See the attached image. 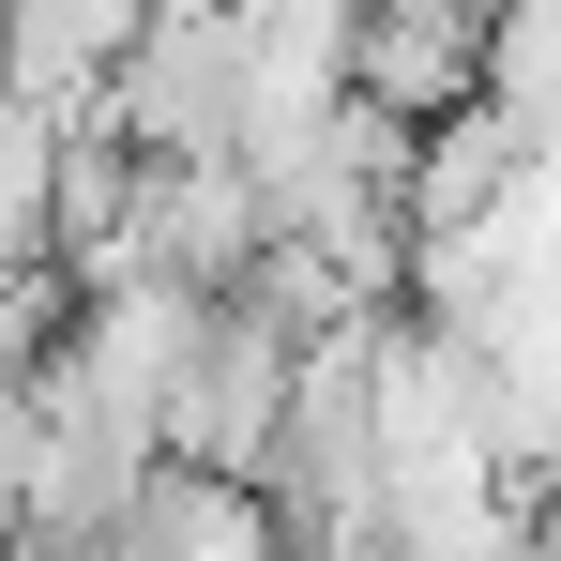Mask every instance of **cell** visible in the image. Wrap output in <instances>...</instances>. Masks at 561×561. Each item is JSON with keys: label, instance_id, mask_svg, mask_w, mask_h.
Wrapping results in <instances>:
<instances>
[{"label": "cell", "instance_id": "cell-2", "mask_svg": "<svg viewBox=\"0 0 561 561\" xmlns=\"http://www.w3.org/2000/svg\"><path fill=\"white\" fill-rule=\"evenodd\" d=\"M152 15L168 0H15V92L31 106H61V122H106V77L152 46Z\"/></svg>", "mask_w": 561, "mask_h": 561}, {"label": "cell", "instance_id": "cell-1", "mask_svg": "<svg viewBox=\"0 0 561 561\" xmlns=\"http://www.w3.org/2000/svg\"><path fill=\"white\" fill-rule=\"evenodd\" d=\"M288 379H304V334H288L259 288H213L183 334V394H168V456L213 470V485H259V456H274L288 425Z\"/></svg>", "mask_w": 561, "mask_h": 561}, {"label": "cell", "instance_id": "cell-3", "mask_svg": "<svg viewBox=\"0 0 561 561\" xmlns=\"http://www.w3.org/2000/svg\"><path fill=\"white\" fill-rule=\"evenodd\" d=\"M61 152H77V122L0 77V274L61 259Z\"/></svg>", "mask_w": 561, "mask_h": 561}]
</instances>
